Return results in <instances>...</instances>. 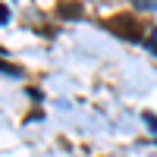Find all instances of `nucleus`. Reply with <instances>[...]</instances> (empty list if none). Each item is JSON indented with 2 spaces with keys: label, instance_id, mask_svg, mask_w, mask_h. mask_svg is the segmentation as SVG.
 <instances>
[{
  "label": "nucleus",
  "instance_id": "nucleus-1",
  "mask_svg": "<svg viewBox=\"0 0 157 157\" xmlns=\"http://www.w3.org/2000/svg\"><path fill=\"white\" fill-rule=\"evenodd\" d=\"M104 29L113 32L116 38H123V41H145V25H141L132 13H120V16H113L104 22Z\"/></svg>",
  "mask_w": 157,
  "mask_h": 157
},
{
  "label": "nucleus",
  "instance_id": "nucleus-2",
  "mask_svg": "<svg viewBox=\"0 0 157 157\" xmlns=\"http://www.w3.org/2000/svg\"><path fill=\"white\" fill-rule=\"evenodd\" d=\"M57 13L63 19H82V3H75V0H66V3H60Z\"/></svg>",
  "mask_w": 157,
  "mask_h": 157
},
{
  "label": "nucleus",
  "instance_id": "nucleus-3",
  "mask_svg": "<svg viewBox=\"0 0 157 157\" xmlns=\"http://www.w3.org/2000/svg\"><path fill=\"white\" fill-rule=\"evenodd\" d=\"M132 3H135L138 10H154V6H157V0H132Z\"/></svg>",
  "mask_w": 157,
  "mask_h": 157
},
{
  "label": "nucleus",
  "instance_id": "nucleus-4",
  "mask_svg": "<svg viewBox=\"0 0 157 157\" xmlns=\"http://www.w3.org/2000/svg\"><path fill=\"white\" fill-rule=\"evenodd\" d=\"M148 47H151V54H157V25L151 29V38H148Z\"/></svg>",
  "mask_w": 157,
  "mask_h": 157
},
{
  "label": "nucleus",
  "instance_id": "nucleus-5",
  "mask_svg": "<svg viewBox=\"0 0 157 157\" xmlns=\"http://www.w3.org/2000/svg\"><path fill=\"white\" fill-rule=\"evenodd\" d=\"M0 72H6V75H19V69L10 66V63H0Z\"/></svg>",
  "mask_w": 157,
  "mask_h": 157
},
{
  "label": "nucleus",
  "instance_id": "nucleus-6",
  "mask_svg": "<svg viewBox=\"0 0 157 157\" xmlns=\"http://www.w3.org/2000/svg\"><path fill=\"white\" fill-rule=\"evenodd\" d=\"M145 123L151 126V132H157V116H151V113H145Z\"/></svg>",
  "mask_w": 157,
  "mask_h": 157
},
{
  "label": "nucleus",
  "instance_id": "nucleus-7",
  "mask_svg": "<svg viewBox=\"0 0 157 157\" xmlns=\"http://www.w3.org/2000/svg\"><path fill=\"white\" fill-rule=\"evenodd\" d=\"M0 22H6V10L3 6H0Z\"/></svg>",
  "mask_w": 157,
  "mask_h": 157
}]
</instances>
